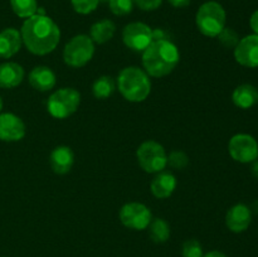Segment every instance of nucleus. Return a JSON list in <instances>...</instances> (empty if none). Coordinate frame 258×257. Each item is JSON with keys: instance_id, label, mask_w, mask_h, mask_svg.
I'll return each instance as SVG.
<instances>
[{"instance_id": "f257e3e1", "label": "nucleus", "mask_w": 258, "mask_h": 257, "mask_svg": "<svg viewBox=\"0 0 258 257\" xmlns=\"http://www.w3.org/2000/svg\"><path fill=\"white\" fill-rule=\"evenodd\" d=\"M20 35L27 49L37 55L53 52L60 40L58 25L49 17L40 14H34L25 19Z\"/></svg>"}, {"instance_id": "f03ea898", "label": "nucleus", "mask_w": 258, "mask_h": 257, "mask_svg": "<svg viewBox=\"0 0 258 257\" xmlns=\"http://www.w3.org/2000/svg\"><path fill=\"white\" fill-rule=\"evenodd\" d=\"M179 59L180 54L178 48L169 39L153 40L143 54V65L146 72L158 78L173 72Z\"/></svg>"}, {"instance_id": "7ed1b4c3", "label": "nucleus", "mask_w": 258, "mask_h": 257, "mask_svg": "<svg viewBox=\"0 0 258 257\" xmlns=\"http://www.w3.org/2000/svg\"><path fill=\"white\" fill-rule=\"evenodd\" d=\"M118 91L130 102H143L149 97L151 82L148 75L138 67H126L118 75Z\"/></svg>"}, {"instance_id": "20e7f679", "label": "nucleus", "mask_w": 258, "mask_h": 257, "mask_svg": "<svg viewBox=\"0 0 258 257\" xmlns=\"http://www.w3.org/2000/svg\"><path fill=\"white\" fill-rule=\"evenodd\" d=\"M197 28L206 37L216 38L226 28V10L219 3L207 2L196 15Z\"/></svg>"}, {"instance_id": "39448f33", "label": "nucleus", "mask_w": 258, "mask_h": 257, "mask_svg": "<svg viewBox=\"0 0 258 257\" xmlns=\"http://www.w3.org/2000/svg\"><path fill=\"white\" fill-rule=\"evenodd\" d=\"M80 103L81 93L75 88L66 87L60 88L50 95V97L48 98L47 108L48 112L53 117L63 120V118H67L73 115L77 111Z\"/></svg>"}, {"instance_id": "423d86ee", "label": "nucleus", "mask_w": 258, "mask_h": 257, "mask_svg": "<svg viewBox=\"0 0 258 257\" xmlns=\"http://www.w3.org/2000/svg\"><path fill=\"white\" fill-rule=\"evenodd\" d=\"M93 54H95L93 40L86 34H78L66 44L63 50V59L66 65L80 68L87 65L92 59Z\"/></svg>"}, {"instance_id": "0eeeda50", "label": "nucleus", "mask_w": 258, "mask_h": 257, "mask_svg": "<svg viewBox=\"0 0 258 257\" xmlns=\"http://www.w3.org/2000/svg\"><path fill=\"white\" fill-rule=\"evenodd\" d=\"M139 165L146 173H160L168 164V155L163 145L149 140L141 144L136 151Z\"/></svg>"}, {"instance_id": "6e6552de", "label": "nucleus", "mask_w": 258, "mask_h": 257, "mask_svg": "<svg viewBox=\"0 0 258 257\" xmlns=\"http://www.w3.org/2000/svg\"><path fill=\"white\" fill-rule=\"evenodd\" d=\"M120 221L125 227L135 231L146 229L153 221L151 212L145 204L131 202L120 209Z\"/></svg>"}, {"instance_id": "1a4fd4ad", "label": "nucleus", "mask_w": 258, "mask_h": 257, "mask_svg": "<svg viewBox=\"0 0 258 257\" xmlns=\"http://www.w3.org/2000/svg\"><path fill=\"white\" fill-rule=\"evenodd\" d=\"M228 151L232 159L238 163H253L258 159V144L256 139L248 134H237L232 136L228 144Z\"/></svg>"}, {"instance_id": "9d476101", "label": "nucleus", "mask_w": 258, "mask_h": 257, "mask_svg": "<svg viewBox=\"0 0 258 257\" xmlns=\"http://www.w3.org/2000/svg\"><path fill=\"white\" fill-rule=\"evenodd\" d=\"M122 40L130 49L135 52H144L153 42V29L145 23H130L123 28Z\"/></svg>"}, {"instance_id": "9b49d317", "label": "nucleus", "mask_w": 258, "mask_h": 257, "mask_svg": "<svg viewBox=\"0 0 258 257\" xmlns=\"http://www.w3.org/2000/svg\"><path fill=\"white\" fill-rule=\"evenodd\" d=\"M234 58L243 67H258V35L249 34L242 38L234 48Z\"/></svg>"}, {"instance_id": "f8f14e48", "label": "nucleus", "mask_w": 258, "mask_h": 257, "mask_svg": "<svg viewBox=\"0 0 258 257\" xmlns=\"http://www.w3.org/2000/svg\"><path fill=\"white\" fill-rule=\"evenodd\" d=\"M25 136V125L19 116L14 113H2L0 115V140L19 141Z\"/></svg>"}, {"instance_id": "ddd939ff", "label": "nucleus", "mask_w": 258, "mask_h": 257, "mask_svg": "<svg viewBox=\"0 0 258 257\" xmlns=\"http://www.w3.org/2000/svg\"><path fill=\"white\" fill-rule=\"evenodd\" d=\"M252 221L251 209L246 204H236L227 212L226 224L229 231L234 233L244 232L249 227Z\"/></svg>"}, {"instance_id": "4468645a", "label": "nucleus", "mask_w": 258, "mask_h": 257, "mask_svg": "<svg viewBox=\"0 0 258 257\" xmlns=\"http://www.w3.org/2000/svg\"><path fill=\"white\" fill-rule=\"evenodd\" d=\"M73 163H75V154H73L72 149L68 146H57L50 153L49 164L55 174L63 175V174L70 173Z\"/></svg>"}, {"instance_id": "2eb2a0df", "label": "nucleus", "mask_w": 258, "mask_h": 257, "mask_svg": "<svg viewBox=\"0 0 258 257\" xmlns=\"http://www.w3.org/2000/svg\"><path fill=\"white\" fill-rule=\"evenodd\" d=\"M29 83L34 90L47 92L55 86V75L50 68L45 66H38L30 71Z\"/></svg>"}, {"instance_id": "dca6fc26", "label": "nucleus", "mask_w": 258, "mask_h": 257, "mask_svg": "<svg viewBox=\"0 0 258 257\" xmlns=\"http://www.w3.org/2000/svg\"><path fill=\"white\" fill-rule=\"evenodd\" d=\"M22 35L14 28L0 32V58H10L17 54L22 47Z\"/></svg>"}, {"instance_id": "f3484780", "label": "nucleus", "mask_w": 258, "mask_h": 257, "mask_svg": "<svg viewBox=\"0 0 258 257\" xmlns=\"http://www.w3.org/2000/svg\"><path fill=\"white\" fill-rule=\"evenodd\" d=\"M176 188L175 176L168 171H160L150 184L151 193L159 199L169 198Z\"/></svg>"}, {"instance_id": "a211bd4d", "label": "nucleus", "mask_w": 258, "mask_h": 257, "mask_svg": "<svg viewBox=\"0 0 258 257\" xmlns=\"http://www.w3.org/2000/svg\"><path fill=\"white\" fill-rule=\"evenodd\" d=\"M24 78V70L20 65L7 62L0 65V87L14 88L22 83Z\"/></svg>"}, {"instance_id": "6ab92c4d", "label": "nucleus", "mask_w": 258, "mask_h": 257, "mask_svg": "<svg viewBox=\"0 0 258 257\" xmlns=\"http://www.w3.org/2000/svg\"><path fill=\"white\" fill-rule=\"evenodd\" d=\"M232 101L234 105L243 110L253 107L258 103V90L253 85L249 83H243L238 86L232 93Z\"/></svg>"}, {"instance_id": "aec40b11", "label": "nucleus", "mask_w": 258, "mask_h": 257, "mask_svg": "<svg viewBox=\"0 0 258 257\" xmlns=\"http://www.w3.org/2000/svg\"><path fill=\"white\" fill-rule=\"evenodd\" d=\"M116 27L113 24L112 20L103 19L100 22L95 23L91 27V35L90 38L93 40V43H98V44H103V43L108 42L112 39L115 35Z\"/></svg>"}, {"instance_id": "412c9836", "label": "nucleus", "mask_w": 258, "mask_h": 257, "mask_svg": "<svg viewBox=\"0 0 258 257\" xmlns=\"http://www.w3.org/2000/svg\"><path fill=\"white\" fill-rule=\"evenodd\" d=\"M149 236L155 243H164L170 237V227L168 222L161 218H155L149 224Z\"/></svg>"}, {"instance_id": "4be33fe9", "label": "nucleus", "mask_w": 258, "mask_h": 257, "mask_svg": "<svg viewBox=\"0 0 258 257\" xmlns=\"http://www.w3.org/2000/svg\"><path fill=\"white\" fill-rule=\"evenodd\" d=\"M115 91V82H113L112 77L110 76H102V77L97 78L93 82L92 92L93 96L98 100H105L108 98Z\"/></svg>"}, {"instance_id": "5701e85b", "label": "nucleus", "mask_w": 258, "mask_h": 257, "mask_svg": "<svg viewBox=\"0 0 258 257\" xmlns=\"http://www.w3.org/2000/svg\"><path fill=\"white\" fill-rule=\"evenodd\" d=\"M10 5L13 12L24 19L33 17L38 12L37 0H10Z\"/></svg>"}, {"instance_id": "b1692460", "label": "nucleus", "mask_w": 258, "mask_h": 257, "mask_svg": "<svg viewBox=\"0 0 258 257\" xmlns=\"http://www.w3.org/2000/svg\"><path fill=\"white\" fill-rule=\"evenodd\" d=\"M110 10L115 15H127L133 12L134 2L133 0H108Z\"/></svg>"}, {"instance_id": "393cba45", "label": "nucleus", "mask_w": 258, "mask_h": 257, "mask_svg": "<svg viewBox=\"0 0 258 257\" xmlns=\"http://www.w3.org/2000/svg\"><path fill=\"white\" fill-rule=\"evenodd\" d=\"M71 3H72V7L76 13L86 15L95 12L100 0H71Z\"/></svg>"}, {"instance_id": "a878e982", "label": "nucleus", "mask_w": 258, "mask_h": 257, "mask_svg": "<svg viewBox=\"0 0 258 257\" xmlns=\"http://www.w3.org/2000/svg\"><path fill=\"white\" fill-rule=\"evenodd\" d=\"M168 164L171 166V168L181 170V169L186 168V165L189 164V159L184 151L174 150L169 154Z\"/></svg>"}, {"instance_id": "bb28decb", "label": "nucleus", "mask_w": 258, "mask_h": 257, "mask_svg": "<svg viewBox=\"0 0 258 257\" xmlns=\"http://www.w3.org/2000/svg\"><path fill=\"white\" fill-rule=\"evenodd\" d=\"M218 39L224 47L227 48H236V45L238 44L239 42V37L233 29L231 28H224L218 35Z\"/></svg>"}, {"instance_id": "cd10ccee", "label": "nucleus", "mask_w": 258, "mask_h": 257, "mask_svg": "<svg viewBox=\"0 0 258 257\" xmlns=\"http://www.w3.org/2000/svg\"><path fill=\"white\" fill-rule=\"evenodd\" d=\"M181 253L183 257H203V249L197 239H188L184 242Z\"/></svg>"}, {"instance_id": "c85d7f7f", "label": "nucleus", "mask_w": 258, "mask_h": 257, "mask_svg": "<svg viewBox=\"0 0 258 257\" xmlns=\"http://www.w3.org/2000/svg\"><path fill=\"white\" fill-rule=\"evenodd\" d=\"M133 2L134 4H136V7L140 8L141 10H145V12L156 10L163 4V0H133Z\"/></svg>"}, {"instance_id": "c756f323", "label": "nucleus", "mask_w": 258, "mask_h": 257, "mask_svg": "<svg viewBox=\"0 0 258 257\" xmlns=\"http://www.w3.org/2000/svg\"><path fill=\"white\" fill-rule=\"evenodd\" d=\"M249 25H251L252 30L254 32V34L258 35V10L251 15V19H249Z\"/></svg>"}, {"instance_id": "7c9ffc66", "label": "nucleus", "mask_w": 258, "mask_h": 257, "mask_svg": "<svg viewBox=\"0 0 258 257\" xmlns=\"http://www.w3.org/2000/svg\"><path fill=\"white\" fill-rule=\"evenodd\" d=\"M170 3V5H173L174 8H185L190 4L191 0H168Z\"/></svg>"}, {"instance_id": "2f4dec72", "label": "nucleus", "mask_w": 258, "mask_h": 257, "mask_svg": "<svg viewBox=\"0 0 258 257\" xmlns=\"http://www.w3.org/2000/svg\"><path fill=\"white\" fill-rule=\"evenodd\" d=\"M203 257H227V256L221 251H211L208 252V253L204 254Z\"/></svg>"}, {"instance_id": "473e14b6", "label": "nucleus", "mask_w": 258, "mask_h": 257, "mask_svg": "<svg viewBox=\"0 0 258 257\" xmlns=\"http://www.w3.org/2000/svg\"><path fill=\"white\" fill-rule=\"evenodd\" d=\"M251 171H252V174H253V176H256V178L258 179V160H254L253 163H252Z\"/></svg>"}, {"instance_id": "72a5a7b5", "label": "nucleus", "mask_w": 258, "mask_h": 257, "mask_svg": "<svg viewBox=\"0 0 258 257\" xmlns=\"http://www.w3.org/2000/svg\"><path fill=\"white\" fill-rule=\"evenodd\" d=\"M2 108H3V100L2 97H0V111H2Z\"/></svg>"}, {"instance_id": "f704fd0d", "label": "nucleus", "mask_w": 258, "mask_h": 257, "mask_svg": "<svg viewBox=\"0 0 258 257\" xmlns=\"http://www.w3.org/2000/svg\"><path fill=\"white\" fill-rule=\"evenodd\" d=\"M103 2H107V0H103Z\"/></svg>"}]
</instances>
